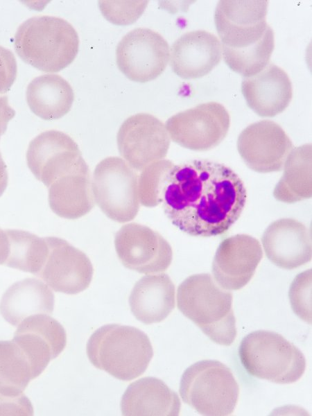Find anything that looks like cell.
Segmentation results:
<instances>
[{"label":"cell","mask_w":312,"mask_h":416,"mask_svg":"<svg viewBox=\"0 0 312 416\" xmlns=\"http://www.w3.org/2000/svg\"><path fill=\"white\" fill-rule=\"evenodd\" d=\"M247 193L238 174L223 164L193 159L174 165L162 194L171 223L193 236L225 234L239 218Z\"/></svg>","instance_id":"1"},{"label":"cell","mask_w":312,"mask_h":416,"mask_svg":"<svg viewBox=\"0 0 312 416\" xmlns=\"http://www.w3.org/2000/svg\"><path fill=\"white\" fill-rule=\"evenodd\" d=\"M267 0H222L214 21L226 64L244 77L258 73L269 63L274 32L266 17Z\"/></svg>","instance_id":"2"},{"label":"cell","mask_w":312,"mask_h":416,"mask_svg":"<svg viewBox=\"0 0 312 416\" xmlns=\"http://www.w3.org/2000/svg\"><path fill=\"white\" fill-rule=\"evenodd\" d=\"M177 308L213 342L231 345L236 337L232 294L209 273L196 274L179 286Z\"/></svg>","instance_id":"3"},{"label":"cell","mask_w":312,"mask_h":416,"mask_svg":"<svg viewBox=\"0 0 312 416\" xmlns=\"http://www.w3.org/2000/svg\"><path fill=\"white\" fill-rule=\"evenodd\" d=\"M15 49L26 63L44 72H58L75 59L79 46L78 33L62 18L42 15L26 19L17 28Z\"/></svg>","instance_id":"4"},{"label":"cell","mask_w":312,"mask_h":416,"mask_svg":"<svg viewBox=\"0 0 312 416\" xmlns=\"http://www.w3.org/2000/svg\"><path fill=\"white\" fill-rule=\"evenodd\" d=\"M92 364L122 381H131L147 369L153 356L148 336L137 328L109 324L96 330L87 341Z\"/></svg>","instance_id":"5"},{"label":"cell","mask_w":312,"mask_h":416,"mask_svg":"<svg viewBox=\"0 0 312 416\" xmlns=\"http://www.w3.org/2000/svg\"><path fill=\"white\" fill-rule=\"evenodd\" d=\"M239 354L249 374L275 383H295L306 369L302 352L275 331L257 330L250 333L241 340Z\"/></svg>","instance_id":"6"},{"label":"cell","mask_w":312,"mask_h":416,"mask_svg":"<svg viewBox=\"0 0 312 416\" xmlns=\"http://www.w3.org/2000/svg\"><path fill=\"white\" fill-rule=\"evenodd\" d=\"M180 395L183 401L199 414L227 416L233 413L239 387L230 369L216 360H202L183 373Z\"/></svg>","instance_id":"7"},{"label":"cell","mask_w":312,"mask_h":416,"mask_svg":"<svg viewBox=\"0 0 312 416\" xmlns=\"http://www.w3.org/2000/svg\"><path fill=\"white\" fill-rule=\"evenodd\" d=\"M137 171L124 159L108 157L96 166L92 180L94 198L101 211L114 221L133 220L139 209Z\"/></svg>","instance_id":"8"},{"label":"cell","mask_w":312,"mask_h":416,"mask_svg":"<svg viewBox=\"0 0 312 416\" xmlns=\"http://www.w3.org/2000/svg\"><path fill=\"white\" fill-rule=\"evenodd\" d=\"M229 125L225 107L219 103L208 102L175 114L165 126L176 144L192 150L205 151L225 139Z\"/></svg>","instance_id":"9"},{"label":"cell","mask_w":312,"mask_h":416,"mask_svg":"<svg viewBox=\"0 0 312 416\" xmlns=\"http://www.w3.org/2000/svg\"><path fill=\"white\" fill-rule=\"evenodd\" d=\"M26 162L36 179L47 187L64 175L89 170L74 140L55 130L43 132L30 142Z\"/></svg>","instance_id":"10"},{"label":"cell","mask_w":312,"mask_h":416,"mask_svg":"<svg viewBox=\"0 0 312 416\" xmlns=\"http://www.w3.org/2000/svg\"><path fill=\"white\" fill-rule=\"evenodd\" d=\"M170 57L166 40L157 32L137 28L128 33L116 49L119 70L130 80L146 83L157 78Z\"/></svg>","instance_id":"11"},{"label":"cell","mask_w":312,"mask_h":416,"mask_svg":"<svg viewBox=\"0 0 312 416\" xmlns=\"http://www.w3.org/2000/svg\"><path fill=\"white\" fill-rule=\"evenodd\" d=\"M120 155L136 171L163 159L170 146L165 125L155 116L139 113L126 119L117 133Z\"/></svg>","instance_id":"12"},{"label":"cell","mask_w":312,"mask_h":416,"mask_svg":"<svg viewBox=\"0 0 312 416\" xmlns=\"http://www.w3.org/2000/svg\"><path fill=\"white\" fill-rule=\"evenodd\" d=\"M114 245L122 264L140 273H161L172 261L168 242L157 232L139 223L122 226L114 236Z\"/></svg>","instance_id":"13"},{"label":"cell","mask_w":312,"mask_h":416,"mask_svg":"<svg viewBox=\"0 0 312 416\" xmlns=\"http://www.w3.org/2000/svg\"><path fill=\"white\" fill-rule=\"evenodd\" d=\"M293 148L284 129L270 120L248 125L237 139V149L245 164L262 173L280 171Z\"/></svg>","instance_id":"14"},{"label":"cell","mask_w":312,"mask_h":416,"mask_svg":"<svg viewBox=\"0 0 312 416\" xmlns=\"http://www.w3.org/2000/svg\"><path fill=\"white\" fill-rule=\"evenodd\" d=\"M45 240L49 254L36 276L55 292L73 295L87 289L94 273L88 257L62 239L49 236Z\"/></svg>","instance_id":"15"},{"label":"cell","mask_w":312,"mask_h":416,"mask_svg":"<svg viewBox=\"0 0 312 416\" xmlns=\"http://www.w3.org/2000/svg\"><path fill=\"white\" fill-rule=\"evenodd\" d=\"M262 257L261 244L252 236L236 234L226 238L213 259L214 279L225 290H239L251 280Z\"/></svg>","instance_id":"16"},{"label":"cell","mask_w":312,"mask_h":416,"mask_svg":"<svg viewBox=\"0 0 312 416\" xmlns=\"http://www.w3.org/2000/svg\"><path fill=\"white\" fill-rule=\"evenodd\" d=\"M27 356L33 379L64 349L67 334L63 327L47 314L32 315L23 320L12 339Z\"/></svg>","instance_id":"17"},{"label":"cell","mask_w":312,"mask_h":416,"mask_svg":"<svg viewBox=\"0 0 312 416\" xmlns=\"http://www.w3.org/2000/svg\"><path fill=\"white\" fill-rule=\"evenodd\" d=\"M262 245L268 259L277 266L295 269L311 260V232L293 218L272 222L264 231Z\"/></svg>","instance_id":"18"},{"label":"cell","mask_w":312,"mask_h":416,"mask_svg":"<svg viewBox=\"0 0 312 416\" xmlns=\"http://www.w3.org/2000/svg\"><path fill=\"white\" fill-rule=\"evenodd\" d=\"M222 48L218 37L204 30L187 32L173 44L170 64L173 72L184 79L208 74L220 61Z\"/></svg>","instance_id":"19"},{"label":"cell","mask_w":312,"mask_h":416,"mask_svg":"<svg viewBox=\"0 0 312 416\" xmlns=\"http://www.w3.org/2000/svg\"><path fill=\"white\" fill-rule=\"evenodd\" d=\"M241 92L248 107L263 117L281 113L293 97L292 83L288 74L272 62L258 73L244 77Z\"/></svg>","instance_id":"20"},{"label":"cell","mask_w":312,"mask_h":416,"mask_svg":"<svg viewBox=\"0 0 312 416\" xmlns=\"http://www.w3.org/2000/svg\"><path fill=\"white\" fill-rule=\"evenodd\" d=\"M180 408L177 393L162 380L151 376L130 383L121 401L123 415L176 416Z\"/></svg>","instance_id":"21"},{"label":"cell","mask_w":312,"mask_h":416,"mask_svg":"<svg viewBox=\"0 0 312 416\" xmlns=\"http://www.w3.org/2000/svg\"><path fill=\"white\" fill-rule=\"evenodd\" d=\"M175 285L168 275L161 272L144 276L130 293V310L146 324L160 322L175 308Z\"/></svg>","instance_id":"22"},{"label":"cell","mask_w":312,"mask_h":416,"mask_svg":"<svg viewBox=\"0 0 312 416\" xmlns=\"http://www.w3.org/2000/svg\"><path fill=\"white\" fill-rule=\"evenodd\" d=\"M54 308V295L42 281L27 278L14 283L3 295L0 313L13 326L27 317L35 314H51Z\"/></svg>","instance_id":"23"},{"label":"cell","mask_w":312,"mask_h":416,"mask_svg":"<svg viewBox=\"0 0 312 416\" xmlns=\"http://www.w3.org/2000/svg\"><path fill=\"white\" fill-rule=\"evenodd\" d=\"M48 188L50 208L61 218L77 219L94 206L89 170L64 175Z\"/></svg>","instance_id":"24"},{"label":"cell","mask_w":312,"mask_h":416,"mask_svg":"<svg viewBox=\"0 0 312 416\" xmlns=\"http://www.w3.org/2000/svg\"><path fill=\"white\" fill-rule=\"evenodd\" d=\"M31 110L44 120H55L67 114L74 94L69 83L59 75L44 74L35 78L26 88Z\"/></svg>","instance_id":"25"},{"label":"cell","mask_w":312,"mask_h":416,"mask_svg":"<svg viewBox=\"0 0 312 416\" xmlns=\"http://www.w3.org/2000/svg\"><path fill=\"white\" fill-rule=\"evenodd\" d=\"M283 167V175L273 191L275 198L291 204L311 198V144L293 148Z\"/></svg>","instance_id":"26"},{"label":"cell","mask_w":312,"mask_h":416,"mask_svg":"<svg viewBox=\"0 0 312 416\" xmlns=\"http://www.w3.org/2000/svg\"><path fill=\"white\" fill-rule=\"evenodd\" d=\"M9 250L4 266L37 275L49 254L45 238L19 229L5 230Z\"/></svg>","instance_id":"27"},{"label":"cell","mask_w":312,"mask_h":416,"mask_svg":"<svg viewBox=\"0 0 312 416\" xmlns=\"http://www.w3.org/2000/svg\"><path fill=\"white\" fill-rule=\"evenodd\" d=\"M33 379L31 363L12 340L0 341V394L17 396Z\"/></svg>","instance_id":"28"},{"label":"cell","mask_w":312,"mask_h":416,"mask_svg":"<svg viewBox=\"0 0 312 416\" xmlns=\"http://www.w3.org/2000/svg\"><path fill=\"white\" fill-rule=\"evenodd\" d=\"M175 164L168 159H160L147 165L138 178L139 202L153 207L162 202V194L168 173Z\"/></svg>","instance_id":"29"},{"label":"cell","mask_w":312,"mask_h":416,"mask_svg":"<svg viewBox=\"0 0 312 416\" xmlns=\"http://www.w3.org/2000/svg\"><path fill=\"white\" fill-rule=\"evenodd\" d=\"M148 1H99L104 17L116 25H129L143 14Z\"/></svg>","instance_id":"30"},{"label":"cell","mask_w":312,"mask_h":416,"mask_svg":"<svg viewBox=\"0 0 312 416\" xmlns=\"http://www.w3.org/2000/svg\"><path fill=\"white\" fill-rule=\"evenodd\" d=\"M289 299L295 313L311 324V269L298 274L289 289Z\"/></svg>","instance_id":"31"},{"label":"cell","mask_w":312,"mask_h":416,"mask_svg":"<svg viewBox=\"0 0 312 416\" xmlns=\"http://www.w3.org/2000/svg\"><path fill=\"white\" fill-rule=\"evenodd\" d=\"M17 72L15 57L10 50L0 46V94L11 88Z\"/></svg>","instance_id":"32"},{"label":"cell","mask_w":312,"mask_h":416,"mask_svg":"<svg viewBox=\"0 0 312 416\" xmlns=\"http://www.w3.org/2000/svg\"><path fill=\"white\" fill-rule=\"evenodd\" d=\"M33 408L30 400L21 393L17 396L0 394V415H33Z\"/></svg>","instance_id":"33"},{"label":"cell","mask_w":312,"mask_h":416,"mask_svg":"<svg viewBox=\"0 0 312 416\" xmlns=\"http://www.w3.org/2000/svg\"><path fill=\"white\" fill-rule=\"evenodd\" d=\"M15 115V110L9 105L7 96H0V137L6 132L8 123Z\"/></svg>","instance_id":"34"},{"label":"cell","mask_w":312,"mask_h":416,"mask_svg":"<svg viewBox=\"0 0 312 416\" xmlns=\"http://www.w3.org/2000/svg\"><path fill=\"white\" fill-rule=\"evenodd\" d=\"M9 242L5 230L0 228V265H4L8 255Z\"/></svg>","instance_id":"35"},{"label":"cell","mask_w":312,"mask_h":416,"mask_svg":"<svg viewBox=\"0 0 312 416\" xmlns=\"http://www.w3.org/2000/svg\"><path fill=\"white\" fill-rule=\"evenodd\" d=\"M8 182V175L6 165L0 152V197L5 191Z\"/></svg>","instance_id":"36"}]
</instances>
